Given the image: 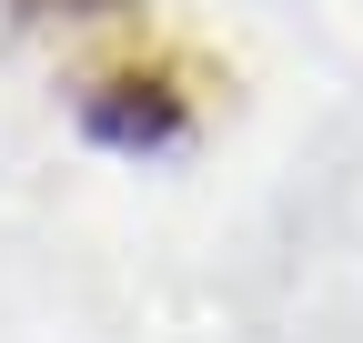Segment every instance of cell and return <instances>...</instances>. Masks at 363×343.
Instances as JSON below:
<instances>
[{
	"mask_svg": "<svg viewBox=\"0 0 363 343\" xmlns=\"http://www.w3.org/2000/svg\"><path fill=\"white\" fill-rule=\"evenodd\" d=\"M81 121L101 142H121V152H152V142H172L182 121H192V91H182L172 71H152V61H121V71H101L81 91Z\"/></svg>",
	"mask_w": 363,
	"mask_h": 343,
	"instance_id": "cell-1",
	"label": "cell"
}]
</instances>
